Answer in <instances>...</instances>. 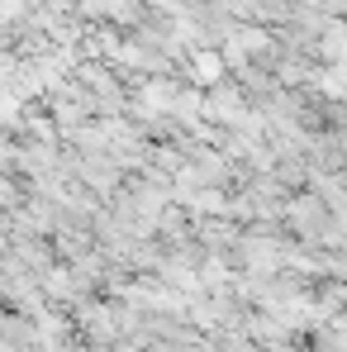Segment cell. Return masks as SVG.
<instances>
[{
  "label": "cell",
  "mask_w": 347,
  "mask_h": 352,
  "mask_svg": "<svg viewBox=\"0 0 347 352\" xmlns=\"http://www.w3.org/2000/svg\"><path fill=\"white\" fill-rule=\"evenodd\" d=\"M286 229L295 243H309V248H328L333 238L343 234V219L333 210L328 195H319L314 186H300L286 200Z\"/></svg>",
  "instance_id": "6da1fadb"
},
{
  "label": "cell",
  "mask_w": 347,
  "mask_h": 352,
  "mask_svg": "<svg viewBox=\"0 0 347 352\" xmlns=\"http://www.w3.org/2000/svg\"><path fill=\"white\" fill-rule=\"evenodd\" d=\"M148 14V0H76V19L96 24V29H115V34H133Z\"/></svg>",
  "instance_id": "7a4b0ae2"
}]
</instances>
